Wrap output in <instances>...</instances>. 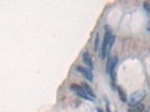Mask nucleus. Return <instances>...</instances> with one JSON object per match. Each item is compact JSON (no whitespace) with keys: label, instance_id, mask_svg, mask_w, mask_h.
Segmentation results:
<instances>
[{"label":"nucleus","instance_id":"1","mask_svg":"<svg viewBox=\"0 0 150 112\" xmlns=\"http://www.w3.org/2000/svg\"><path fill=\"white\" fill-rule=\"evenodd\" d=\"M113 35L110 33V31H106L105 35H104V38H103V42L101 43V48L100 52H99V55H100V58L104 60L106 55V52H108V48H109V45L111 43V39H112Z\"/></svg>","mask_w":150,"mask_h":112},{"label":"nucleus","instance_id":"2","mask_svg":"<svg viewBox=\"0 0 150 112\" xmlns=\"http://www.w3.org/2000/svg\"><path fill=\"white\" fill-rule=\"evenodd\" d=\"M144 90H138L136 91L134 93L131 94V96H130V100H129V106H136L137 104H139L142 100L144 99Z\"/></svg>","mask_w":150,"mask_h":112},{"label":"nucleus","instance_id":"3","mask_svg":"<svg viewBox=\"0 0 150 112\" xmlns=\"http://www.w3.org/2000/svg\"><path fill=\"white\" fill-rule=\"evenodd\" d=\"M71 90L75 92V94L77 95V96H80V98H83V99H86V100H93L91 99L90 96L88 95V93L84 91V89L80 85H77V84H72L71 85Z\"/></svg>","mask_w":150,"mask_h":112},{"label":"nucleus","instance_id":"4","mask_svg":"<svg viewBox=\"0 0 150 112\" xmlns=\"http://www.w3.org/2000/svg\"><path fill=\"white\" fill-rule=\"evenodd\" d=\"M77 71L81 73L88 81H93V75H92V72L88 69H85V67H82V66H77Z\"/></svg>","mask_w":150,"mask_h":112},{"label":"nucleus","instance_id":"5","mask_svg":"<svg viewBox=\"0 0 150 112\" xmlns=\"http://www.w3.org/2000/svg\"><path fill=\"white\" fill-rule=\"evenodd\" d=\"M83 61H84V63L88 65V69H90V71L93 69V63H92V58H91V56H90V54H88V52H85V53L83 54Z\"/></svg>","mask_w":150,"mask_h":112},{"label":"nucleus","instance_id":"6","mask_svg":"<svg viewBox=\"0 0 150 112\" xmlns=\"http://www.w3.org/2000/svg\"><path fill=\"white\" fill-rule=\"evenodd\" d=\"M81 86L84 89V91L88 93V95H90L91 96V99H95V94H94V92H93V90L91 89V86L88 85V84H86V83H82L81 84Z\"/></svg>","mask_w":150,"mask_h":112},{"label":"nucleus","instance_id":"7","mask_svg":"<svg viewBox=\"0 0 150 112\" xmlns=\"http://www.w3.org/2000/svg\"><path fill=\"white\" fill-rule=\"evenodd\" d=\"M110 82H111V87L112 90H117V74H115V69H113L112 72H110Z\"/></svg>","mask_w":150,"mask_h":112},{"label":"nucleus","instance_id":"8","mask_svg":"<svg viewBox=\"0 0 150 112\" xmlns=\"http://www.w3.org/2000/svg\"><path fill=\"white\" fill-rule=\"evenodd\" d=\"M118 92H119L120 100H121L122 102H127L128 100H127V94H125V90H123V89H122L121 86H118Z\"/></svg>","mask_w":150,"mask_h":112},{"label":"nucleus","instance_id":"9","mask_svg":"<svg viewBox=\"0 0 150 112\" xmlns=\"http://www.w3.org/2000/svg\"><path fill=\"white\" fill-rule=\"evenodd\" d=\"M100 40V36H99V34H96V37H95V43H94V47H95V50H99V42Z\"/></svg>","mask_w":150,"mask_h":112},{"label":"nucleus","instance_id":"10","mask_svg":"<svg viewBox=\"0 0 150 112\" xmlns=\"http://www.w3.org/2000/svg\"><path fill=\"white\" fill-rule=\"evenodd\" d=\"M144 104L139 103V104H137V106H136V109H134V110H136L137 112H142V111H144Z\"/></svg>","mask_w":150,"mask_h":112},{"label":"nucleus","instance_id":"11","mask_svg":"<svg viewBox=\"0 0 150 112\" xmlns=\"http://www.w3.org/2000/svg\"><path fill=\"white\" fill-rule=\"evenodd\" d=\"M147 30L150 31V20L148 21V24H147Z\"/></svg>","mask_w":150,"mask_h":112},{"label":"nucleus","instance_id":"12","mask_svg":"<svg viewBox=\"0 0 150 112\" xmlns=\"http://www.w3.org/2000/svg\"><path fill=\"white\" fill-rule=\"evenodd\" d=\"M106 112H111V109H110V106H109V104L106 106Z\"/></svg>","mask_w":150,"mask_h":112},{"label":"nucleus","instance_id":"13","mask_svg":"<svg viewBox=\"0 0 150 112\" xmlns=\"http://www.w3.org/2000/svg\"><path fill=\"white\" fill-rule=\"evenodd\" d=\"M128 112H137L134 109H130V110H128Z\"/></svg>","mask_w":150,"mask_h":112},{"label":"nucleus","instance_id":"14","mask_svg":"<svg viewBox=\"0 0 150 112\" xmlns=\"http://www.w3.org/2000/svg\"><path fill=\"white\" fill-rule=\"evenodd\" d=\"M96 111H98V112H103V111H102V110H101V109H98Z\"/></svg>","mask_w":150,"mask_h":112}]
</instances>
